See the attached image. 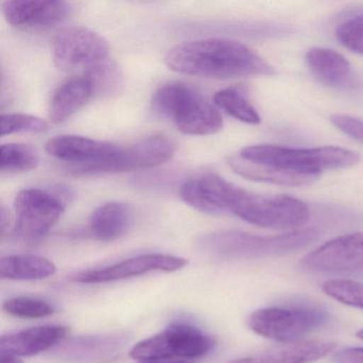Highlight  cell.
<instances>
[{"label":"cell","instance_id":"1","mask_svg":"<svg viewBox=\"0 0 363 363\" xmlns=\"http://www.w3.org/2000/svg\"><path fill=\"white\" fill-rule=\"evenodd\" d=\"M235 173L255 182L280 186H309L320 174L331 169H348L360 160L356 152L337 146L295 148L261 144L239 152Z\"/></svg>","mask_w":363,"mask_h":363},{"label":"cell","instance_id":"2","mask_svg":"<svg viewBox=\"0 0 363 363\" xmlns=\"http://www.w3.org/2000/svg\"><path fill=\"white\" fill-rule=\"evenodd\" d=\"M201 186L216 214L230 212L255 226L292 230L310 218L307 203L291 195L255 194L216 174L201 176Z\"/></svg>","mask_w":363,"mask_h":363},{"label":"cell","instance_id":"3","mask_svg":"<svg viewBox=\"0 0 363 363\" xmlns=\"http://www.w3.org/2000/svg\"><path fill=\"white\" fill-rule=\"evenodd\" d=\"M165 63L184 75L235 79L277 73L271 63L240 42L226 39L184 42L172 48Z\"/></svg>","mask_w":363,"mask_h":363},{"label":"cell","instance_id":"4","mask_svg":"<svg viewBox=\"0 0 363 363\" xmlns=\"http://www.w3.org/2000/svg\"><path fill=\"white\" fill-rule=\"evenodd\" d=\"M315 228L298 229L278 235H257L240 230L216 231L199 238L197 245L206 254L220 259H259L298 252L315 242Z\"/></svg>","mask_w":363,"mask_h":363},{"label":"cell","instance_id":"5","mask_svg":"<svg viewBox=\"0 0 363 363\" xmlns=\"http://www.w3.org/2000/svg\"><path fill=\"white\" fill-rule=\"evenodd\" d=\"M152 107L186 135H214L224 124L220 112L194 89L182 82H169L160 86L152 97Z\"/></svg>","mask_w":363,"mask_h":363},{"label":"cell","instance_id":"6","mask_svg":"<svg viewBox=\"0 0 363 363\" xmlns=\"http://www.w3.org/2000/svg\"><path fill=\"white\" fill-rule=\"evenodd\" d=\"M213 345V339L201 329L186 323H176L135 344L130 357L140 362L159 359L194 361L209 354Z\"/></svg>","mask_w":363,"mask_h":363},{"label":"cell","instance_id":"7","mask_svg":"<svg viewBox=\"0 0 363 363\" xmlns=\"http://www.w3.org/2000/svg\"><path fill=\"white\" fill-rule=\"evenodd\" d=\"M328 320L316 308H263L250 314L248 326L257 335L280 343L299 342Z\"/></svg>","mask_w":363,"mask_h":363},{"label":"cell","instance_id":"8","mask_svg":"<svg viewBox=\"0 0 363 363\" xmlns=\"http://www.w3.org/2000/svg\"><path fill=\"white\" fill-rule=\"evenodd\" d=\"M52 60L63 72H88L107 60L109 44L99 33L84 28L69 27L59 31L52 44Z\"/></svg>","mask_w":363,"mask_h":363},{"label":"cell","instance_id":"9","mask_svg":"<svg viewBox=\"0 0 363 363\" xmlns=\"http://www.w3.org/2000/svg\"><path fill=\"white\" fill-rule=\"evenodd\" d=\"M65 209L58 195L40 189L22 190L14 201L16 231L25 240L41 239L58 222Z\"/></svg>","mask_w":363,"mask_h":363},{"label":"cell","instance_id":"10","mask_svg":"<svg viewBox=\"0 0 363 363\" xmlns=\"http://www.w3.org/2000/svg\"><path fill=\"white\" fill-rule=\"evenodd\" d=\"M303 265L318 273H363V233H348L326 242L309 252Z\"/></svg>","mask_w":363,"mask_h":363},{"label":"cell","instance_id":"11","mask_svg":"<svg viewBox=\"0 0 363 363\" xmlns=\"http://www.w3.org/2000/svg\"><path fill=\"white\" fill-rule=\"evenodd\" d=\"M174 154L175 145L171 140L162 135H155L127 147H120L118 154L111 160L90 169L86 175L126 173L152 169L171 160Z\"/></svg>","mask_w":363,"mask_h":363},{"label":"cell","instance_id":"12","mask_svg":"<svg viewBox=\"0 0 363 363\" xmlns=\"http://www.w3.org/2000/svg\"><path fill=\"white\" fill-rule=\"evenodd\" d=\"M188 260L182 257L164 254H147L126 259L109 267L89 269L71 276L79 284H106L141 276L152 271L176 272L184 269Z\"/></svg>","mask_w":363,"mask_h":363},{"label":"cell","instance_id":"13","mask_svg":"<svg viewBox=\"0 0 363 363\" xmlns=\"http://www.w3.org/2000/svg\"><path fill=\"white\" fill-rule=\"evenodd\" d=\"M120 147L116 144L80 135H59L46 143V152L50 156L77 164L75 173L82 175L111 160Z\"/></svg>","mask_w":363,"mask_h":363},{"label":"cell","instance_id":"14","mask_svg":"<svg viewBox=\"0 0 363 363\" xmlns=\"http://www.w3.org/2000/svg\"><path fill=\"white\" fill-rule=\"evenodd\" d=\"M71 8L59 0H16L3 5L6 21L16 27L52 26L67 20Z\"/></svg>","mask_w":363,"mask_h":363},{"label":"cell","instance_id":"15","mask_svg":"<svg viewBox=\"0 0 363 363\" xmlns=\"http://www.w3.org/2000/svg\"><path fill=\"white\" fill-rule=\"evenodd\" d=\"M67 333L69 329L60 325L31 327L1 337L0 352L18 357L33 356L60 345Z\"/></svg>","mask_w":363,"mask_h":363},{"label":"cell","instance_id":"16","mask_svg":"<svg viewBox=\"0 0 363 363\" xmlns=\"http://www.w3.org/2000/svg\"><path fill=\"white\" fill-rule=\"evenodd\" d=\"M127 342L123 333L84 335L73 337L57 348L59 360L72 363H92L116 354Z\"/></svg>","mask_w":363,"mask_h":363},{"label":"cell","instance_id":"17","mask_svg":"<svg viewBox=\"0 0 363 363\" xmlns=\"http://www.w3.org/2000/svg\"><path fill=\"white\" fill-rule=\"evenodd\" d=\"M337 343L299 341L269 348L259 354L235 359L227 363H310L324 358L335 350Z\"/></svg>","mask_w":363,"mask_h":363},{"label":"cell","instance_id":"18","mask_svg":"<svg viewBox=\"0 0 363 363\" xmlns=\"http://www.w3.org/2000/svg\"><path fill=\"white\" fill-rule=\"evenodd\" d=\"M92 97V84L86 75L75 76L63 82L52 95L50 105V120L61 124L79 111Z\"/></svg>","mask_w":363,"mask_h":363},{"label":"cell","instance_id":"19","mask_svg":"<svg viewBox=\"0 0 363 363\" xmlns=\"http://www.w3.org/2000/svg\"><path fill=\"white\" fill-rule=\"evenodd\" d=\"M306 62L312 74L326 86L341 88L352 80V65L343 55L335 50L311 48L306 54Z\"/></svg>","mask_w":363,"mask_h":363},{"label":"cell","instance_id":"20","mask_svg":"<svg viewBox=\"0 0 363 363\" xmlns=\"http://www.w3.org/2000/svg\"><path fill=\"white\" fill-rule=\"evenodd\" d=\"M131 220L133 214L125 203L116 201L104 203L91 216V235L99 241H114L126 233Z\"/></svg>","mask_w":363,"mask_h":363},{"label":"cell","instance_id":"21","mask_svg":"<svg viewBox=\"0 0 363 363\" xmlns=\"http://www.w3.org/2000/svg\"><path fill=\"white\" fill-rule=\"evenodd\" d=\"M54 262L37 255H14L0 261V276L3 279L41 280L56 273Z\"/></svg>","mask_w":363,"mask_h":363},{"label":"cell","instance_id":"22","mask_svg":"<svg viewBox=\"0 0 363 363\" xmlns=\"http://www.w3.org/2000/svg\"><path fill=\"white\" fill-rule=\"evenodd\" d=\"M214 104L227 114L246 123L258 125L261 123V116L254 106L246 99L242 93L235 89L228 88L218 91L213 97Z\"/></svg>","mask_w":363,"mask_h":363},{"label":"cell","instance_id":"23","mask_svg":"<svg viewBox=\"0 0 363 363\" xmlns=\"http://www.w3.org/2000/svg\"><path fill=\"white\" fill-rule=\"evenodd\" d=\"M0 169L4 173H24L37 169L39 155L27 144H4L0 148Z\"/></svg>","mask_w":363,"mask_h":363},{"label":"cell","instance_id":"24","mask_svg":"<svg viewBox=\"0 0 363 363\" xmlns=\"http://www.w3.org/2000/svg\"><path fill=\"white\" fill-rule=\"evenodd\" d=\"M84 75L90 79L94 96H111L120 92L123 86L120 69L108 59L89 69Z\"/></svg>","mask_w":363,"mask_h":363},{"label":"cell","instance_id":"25","mask_svg":"<svg viewBox=\"0 0 363 363\" xmlns=\"http://www.w3.org/2000/svg\"><path fill=\"white\" fill-rule=\"evenodd\" d=\"M4 311L18 318H48L55 313V308L44 299L30 296H16L3 303Z\"/></svg>","mask_w":363,"mask_h":363},{"label":"cell","instance_id":"26","mask_svg":"<svg viewBox=\"0 0 363 363\" xmlns=\"http://www.w3.org/2000/svg\"><path fill=\"white\" fill-rule=\"evenodd\" d=\"M323 292L344 305L363 309V284L347 279H333L324 282Z\"/></svg>","mask_w":363,"mask_h":363},{"label":"cell","instance_id":"27","mask_svg":"<svg viewBox=\"0 0 363 363\" xmlns=\"http://www.w3.org/2000/svg\"><path fill=\"white\" fill-rule=\"evenodd\" d=\"M48 129V123L37 116L21 113L1 116L3 137L13 135V133H41Z\"/></svg>","mask_w":363,"mask_h":363},{"label":"cell","instance_id":"28","mask_svg":"<svg viewBox=\"0 0 363 363\" xmlns=\"http://www.w3.org/2000/svg\"><path fill=\"white\" fill-rule=\"evenodd\" d=\"M335 37L344 48L363 55V13L342 23L335 31Z\"/></svg>","mask_w":363,"mask_h":363},{"label":"cell","instance_id":"29","mask_svg":"<svg viewBox=\"0 0 363 363\" xmlns=\"http://www.w3.org/2000/svg\"><path fill=\"white\" fill-rule=\"evenodd\" d=\"M330 122L342 133L363 143V121L344 114H333Z\"/></svg>","mask_w":363,"mask_h":363},{"label":"cell","instance_id":"30","mask_svg":"<svg viewBox=\"0 0 363 363\" xmlns=\"http://www.w3.org/2000/svg\"><path fill=\"white\" fill-rule=\"evenodd\" d=\"M335 363H363V347H345L335 352Z\"/></svg>","mask_w":363,"mask_h":363},{"label":"cell","instance_id":"31","mask_svg":"<svg viewBox=\"0 0 363 363\" xmlns=\"http://www.w3.org/2000/svg\"><path fill=\"white\" fill-rule=\"evenodd\" d=\"M10 227V216L6 210L5 206L1 207V233L5 235L6 231Z\"/></svg>","mask_w":363,"mask_h":363},{"label":"cell","instance_id":"32","mask_svg":"<svg viewBox=\"0 0 363 363\" xmlns=\"http://www.w3.org/2000/svg\"><path fill=\"white\" fill-rule=\"evenodd\" d=\"M0 363H24L20 357L13 356V354H1L0 357Z\"/></svg>","mask_w":363,"mask_h":363},{"label":"cell","instance_id":"33","mask_svg":"<svg viewBox=\"0 0 363 363\" xmlns=\"http://www.w3.org/2000/svg\"><path fill=\"white\" fill-rule=\"evenodd\" d=\"M139 363H194L193 361L180 360V359H159V360L141 361Z\"/></svg>","mask_w":363,"mask_h":363},{"label":"cell","instance_id":"34","mask_svg":"<svg viewBox=\"0 0 363 363\" xmlns=\"http://www.w3.org/2000/svg\"><path fill=\"white\" fill-rule=\"evenodd\" d=\"M356 335L359 339L363 340V329H360V330L357 331Z\"/></svg>","mask_w":363,"mask_h":363}]
</instances>
